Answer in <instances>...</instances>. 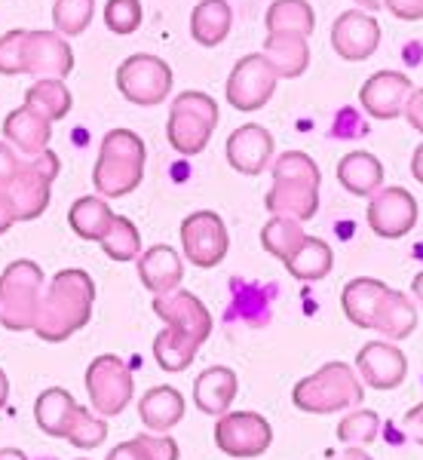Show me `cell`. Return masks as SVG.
<instances>
[{
  "label": "cell",
  "instance_id": "8",
  "mask_svg": "<svg viewBox=\"0 0 423 460\" xmlns=\"http://www.w3.org/2000/svg\"><path fill=\"white\" fill-rule=\"evenodd\" d=\"M86 393L89 405L99 418H117L132 402V393H136L132 368L114 353L95 356L86 368Z\"/></svg>",
  "mask_w": 423,
  "mask_h": 460
},
{
  "label": "cell",
  "instance_id": "15",
  "mask_svg": "<svg viewBox=\"0 0 423 460\" xmlns=\"http://www.w3.org/2000/svg\"><path fill=\"white\" fill-rule=\"evenodd\" d=\"M414 93V84L402 71H377L362 84L359 105L375 120H396L405 114L408 95Z\"/></svg>",
  "mask_w": 423,
  "mask_h": 460
},
{
  "label": "cell",
  "instance_id": "36",
  "mask_svg": "<svg viewBox=\"0 0 423 460\" xmlns=\"http://www.w3.org/2000/svg\"><path fill=\"white\" fill-rule=\"evenodd\" d=\"M304 236L307 234H304L301 221L286 218V215H273V218L261 227V246L270 252L273 258L286 261V258L301 246Z\"/></svg>",
  "mask_w": 423,
  "mask_h": 460
},
{
  "label": "cell",
  "instance_id": "17",
  "mask_svg": "<svg viewBox=\"0 0 423 460\" xmlns=\"http://www.w3.org/2000/svg\"><path fill=\"white\" fill-rule=\"evenodd\" d=\"M356 375L371 390H396L408 377V359L396 344L371 341L356 353Z\"/></svg>",
  "mask_w": 423,
  "mask_h": 460
},
{
  "label": "cell",
  "instance_id": "41",
  "mask_svg": "<svg viewBox=\"0 0 423 460\" xmlns=\"http://www.w3.org/2000/svg\"><path fill=\"white\" fill-rule=\"evenodd\" d=\"M141 19H145L141 0H108L105 4V25L110 34H136L141 28Z\"/></svg>",
  "mask_w": 423,
  "mask_h": 460
},
{
  "label": "cell",
  "instance_id": "27",
  "mask_svg": "<svg viewBox=\"0 0 423 460\" xmlns=\"http://www.w3.org/2000/svg\"><path fill=\"white\" fill-rule=\"evenodd\" d=\"M371 329L381 332L383 338L390 341H405L418 329V307L411 304V298L396 288H387V295L377 304V314H375V323Z\"/></svg>",
  "mask_w": 423,
  "mask_h": 460
},
{
  "label": "cell",
  "instance_id": "51",
  "mask_svg": "<svg viewBox=\"0 0 423 460\" xmlns=\"http://www.w3.org/2000/svg\"><path fill=\"white\" fill-rule=\"evenodd\" d=\"M0 460H28V457L19 448H0Z\"/></svg>",
  "mask_w": 423,
  "mask_h": 460
},
{
  "label": "cell",
  "instance_id": "31",
  "mask_svg": "<svg viewBox=\"0 0 423 460\" xmlns=\"http://www.w3.org/2000/svg\"><path fill=\"white\" fill-rule=\"evenodd\" d=\"M264 22L267 34H288L307 40L316 28V13L307 0H273Z\"/></svg>",
  "mask_w": 423,
  "mask_h": 460
},
{
  "label": "cell",
  "instance_id": "33",
  "mask_svg": "<svg viewBox=\"0 0 423 460\" xmlns=\"http://www.w3.org/2000/svg\"><path fill=\"white\" fill-rule=\"evenodd\" d=\"M197 350L199 344L194 338L178 329H169V325L154 338V359H157L163 372H184V368H190V362L197 359Z\"/></svg>",
  "mask_w": 423,
  "mask_h": 460
},
{
  "label": "cell",
  "instance_id": "53",
  "mask_svg": "<svg viewBox=\"0 0 423 460\" xmlns=\"http://www.w3.org/2000/svg\"><path fill=\"white\" fill-rule=\"evenodd\" d=\"M356 4L362 6V10H383V0H356Z\"/></svg>",
  "mask_w": 423,
  "mask_h": 460
},
{
  "label": "cell",
  "instance_id": "2",
  "mask_svg": "<svg viewBox=\"0 0 423 460\" xmlns=\"http://www.w3.org/2000/svg\"><path fill=\"white\" fill-rule=\"evenodd\" d=\"M319 181L322 172L313 157L304 151H286L273 160V188L267 190L264 206L270 215H286L295 221H310L319 212Z\"/></svg>",
  "mask_w": 423,
  "mask_h": 460
},
{
  "label": "cell",
  "instance_id": "37",
  "mask_svg": "<svg viewBox=\"0 0 423 460\" xmlns=\"http://www.w3.org/2000/svg\"><path fill=\"white\" fill-rule=\"evenodd\" d=\"M99 246L114 261H132V258L141 255V234L129 218L114 215V221H110L108 234L99 240Z\"/></svg>",
  "mask_w": 423,
  "mask_h": 460
},
{
  "label": "cell",
  "instance_id": "26",
  "mask_svg": "<svg viewBox=\"0 0 423 460\" xmlns=\"http://www.w3.org/2000/svg\"><path fill=\"white\" fill-rule=\"evenodd\" d=\"M387 283L381 279H371V277H359L350 279L340 292V307H344V316L350 319L356 329H371L377 314V304L387 295Z\"/></svg>",
  "mask_w": 423,
  "mask_h": 460
},
{
  "label": "cell",
  "instance_id": "11",
  "mask_svg": "<svg viewBox=\"0 0 423 460\" xmlns=\"http://www.w3.org/2000/svg\"><path fill=\"white\" fill-rule=\"evenodd\" d=\"M181 249L188 255V261L203 267V270L225 261L230 249V234L221 215L209 209L188 215L181 221Z\"/></svg>",
  "mask_w": 423,
  "mask_h": 460
},
{
  "label": "cell",
  "instance_id": "20",
  "mask_svg": "<svg viewBox=\"0 0 423 460\" xmlns=\"http://www.w3.org/2000/svg\"><path fill=\"white\" fill-rule=\"evenodd\" d=\"M138 279L145 283L147 292L154 295H169L181 286L184 279V264L181 255L172 246H151L138 255Z\"/></svg>",
  "mask_w": 423,
  "mask_h": 460
},
{
  "label": "cell",
  "instance_id": "43",
  "mask_svg": "<svg viewBox=\"0 0 423 460\" xmlns=\"http://www.w3.org/2000/svg\"><path fill=\"white\" fill-rule=\"evenodd\" d=\"M383 10H390L402 22H420L423 19V0H383Z\"/></svg>",
  "mask_w": 423,
  "mask_h": 460
},
{
  "label": "cell",
  "instance_id": "49",
  "mask_svg": "<svg viewBox=\"0 0 423 460\" xmlns=\"http://www.w3.org/2000/svg\"><path fill=\"white\" fill-rule=\"evenodd\" d=\"M411 175L423 184V145H418V151L411 157Z\"/></svg>",
  "mask_w": 423,
  "mask_h": 460
},
{
  "label": "cell",
  "instance_id": "1",
  "mask_svg": "<svg viewBox=\"0 0 423 460\" xmlns=\"http://www.w3.org/2000/svg\"><path fill=\"white\" fill-rule=\"evenodd\" d=\"M93 304L95 283L86 270H77V267L58 270L49 288L40 295V307H37L31 332L40 341L62 344L93 319Z\"/></svg>",
  "mask_w": 423,
  "mask_h": 460
},
{
  "label": "cell",
  "instance_id": "10",
  "mask_svg": "<svg viewBox=\"0 0 423 460\" xmlns=\"http://www.w3.org/2000/svg\"><path fill=\"white\" fill-rule=\"evenodd\" d=\"M277 84H279V77H277V71L270 68V62H267L261 53H251V56H242L240 62L234 65L225 93H227L230 108L249 114V111H261L267 102L273 99Z\"/></svg>",
  "mask_w": 423,
  "mask_h": 460
},
{
  "label": "cell",
  "instance_id": "28",
  "mask_svg": "<svg viewBox=\"0 0 423 460\" xmlns=\"http://www.w3.org/2000/svg\"><path fill=\"white\" fill-rule=\"evenodd\" d=\"M286 270L292 273L301 283H316V279H325L335 267V252L325 240L319 236H304L301 246L286 258Z\"/></svg>",
  "mask_w": 423,
  "mask_h": 460
},
{
  "label": "cell",
  "instance_id": "5",
  "mask_svg": "<svg viewBox=\"0 0 423 460\" xmlns=\"http://www.w3.org/2000/svg\"><path fill=\"white\" fill-rule=\"evenodd\" d=\"M215 126H218V102L206 93L188 89L172 102L166 123V138L181 157H197L209 145Z\"/></svg>",
  "mask_w": 423,
  "mask_h": 460
},
{
  "label": "cell",
  "instance_id": "44",
  "mask_svg": "<svg viewBox=\"0 0 423 460\" xmlns=\"http://www.w3.org/2000/svg\"><path fill=\"white\" fill-rule=\"evenodd\" d=\"M19 163H22V157H16V151H13L6 142H0V188H6V184L13 181Z\"/></svg>",
  "mask_w": 423,
  "mask_h": 460
},
{
  "label": "cell",
  "instance_id": "16",
  "mask_svg": "<svg viewBox=\"0 0 423 460\" xmlns=\"http://www.w3.org/2000/svg\"><path fill=\"white\" fill-rule=\"evenodd\" d=\"M331 47L344 62H366L381 47V25L371 13L347 10L331 25Z\"/></svg>",
  "mask_w": 423,
  "mask_h": 460
},
{
  "label": "cell",
  "instance_id": "24",
  "mask_svg": "<svg viewBox=\"0 0 423 460\" xmlns=\"http://www.w3.org/2000/svg\"><path fill=\"white\" fill-rule=\"evenodd\" d=\"M138 418L151 433H169L184 418V396L175 387H151L138 402Z\"/></svg>",
  "mask_w": 423,
  "mask_h": 460
},
{
  "label": "cell",
  "instance_id": "12",
  "mask_svg": "<svg viewBox=\"0 0 423 460\" xmlns=\"http://www.w3.org/2000/svg\"><path fill=\"white\" fill-rule=\"evenodd\" d=\"M273 442V427L255 411H225L215 424V445L230 457H261Z\"/></svg>",
  "mask_w": 423,
  "mask_h": 460
},
{
  "label": "cell",
  "instance_id": "23",
  "mask_svg": "<svg viewBox=\"0 0 423 460\" xmlns=\"http://www.w3.org/2000/svg\"><path fill=\"white\" fill-rule=\"evenodd\" d=\"M236 390H240L236 375L227 366H212L194 381V402L203 414L221 418L230 408V402L236 399Z\"/></svg>",
  "mask_w": 423,
  "mask_h": 460
},
{
  "label": "cell",
  "instance_id": "6",
  "mask_svg": "<svg viewBox=\"0 0 423 460\" xmlns=\"http://www.w3.org/2000/svg\"><path fill=\"white\" fill-rule=\"evenodd\" d=\"M58 169H62V163L49 147L37 157H22L13 181L0 188L10 199L13 212H16V221H34L47 212Z\"/></svg>",
  "mask_w": 423,
  "mask_h": 460
},
{
  "label": "cell",
  "instance_id": "30",
  "mask_svg": "<svg viewBox=\"0 0 423 460\" xmlns=\"http://www.w3.org/2000/svg\"><path fill=\"white\" fill-rule=\"evenodd\" d=\"M270 68L277 71V77H301L310 65V47L304 37H288V34H267L264 53H261Z\"/></svg>",
  "mask_w": 423,
  "mask_h": 460
},
{
  "label": "cell",
  "instance_id": "22",
  "mask_svg": "<svg viewBox=\"0 0 423 460\" xmlns=\"http://www.w3.org/2000/svg\"><path fill=\"white\" fill-rule=\"evenodd\" d=\"M77 411H80V402L65 387L43 390L40 396H37V402H34L37 427H40L47 436H56V439H68Z\"/></svg>",
  "mask_w": 423,
  "mask_h": 460
},
{
  "label": "cell",
  "instance_id": "18",
  "mask_svg": "<svg viewBox=\"0 0 423 460\" xmlns=\"http://www.w3.org/2000/svg\"><path fill=\"white\" fill-rule=\"evenodd\" d=\"M154 314H157L169 329H178L184 335H190L197 344H206V338L212 335V314L206 310V304L197 298L194 292L175 288L169 295H157L154 298Z\"/></svg>",
  "mask_w": 423,
  "mask_h": 460
},
{
  "label": "cell",
  "instance_id": "34",
  "mask_svg": "<svg viewBox=\"0 0 423 460\" xmlns=\"http://www.w3.org/2000/svg\"><path fill=\"white\" fill-rule=\"evenodd\" d=\"M25 108L43 114L49 123H56L62 117H68V111L74 108V95L62 80H37L25 93Z\"/></svg>",
  "mask_w": 423,
  "mask_h": 460
},
{
  "label": "cell",
  "instance_id": "52",
  "mask_svg": "<svg viewBox=\"0 0 423 460\" xmlns=\"http://www.w3.org/2000/svg\"><path fill=\"white\" fill-rule=\"evenodd\" d=\"M411 288H414V298H418L420 304H423V270L414 277V283H411Z\"/></svg>",
  "mask_w": 423,
  "mask_h": 460
},
{
  "label": "cell",
  "instance_id": "13",
  "mask_svg": "<svg viewBox=\"0 0 423 460\" xmlns=\"http://www.w3.org/2000/svg\"><path fill=\"white\" fill-rule=\"evenodd\" d=\"M74 71V53L68 37L58 31H28L25 34V58L22 74L37 80H65Z\"/></svg>",
  "mask_w": 423,
  "mask_h": 460
},
{
  "label": "cell",
  "instance_id": "54",
  "mask_svg": "<svg viewBox=\"0 0 423 460\" xmlns=\"http://www.w3.org/2000/svg\"><path fill=\"white\" fill-rule=\"evenodd\" d=\"M80 460H86V457H80Z\"/></svg>",
  "mask_w": 423,
  "mask_h": 460
},
{
  "label": "cell",
  "instance_id": "3",
  "mask_svg": "<svg viewBox=\"0 0 423 460\" xmlns=\"http://www.w3.org/2000/svg\"><path fill=\"white\" fill-rule=\"evenodd\" d=\"M147 147L129 129H110L99 145V160L93 169V184L99 197L117 199L126 197L141 184L145 178Z\"/></svg>",
  "mask_w": 423,
  "mask_h": 460
},
{
  "label": "cell",
  "instance_id": "47",
  "mask_svg": "<svg viewBox=\"0 0 423 460\" xmlns=\"http://www.w3.org/2000/svg\"><path fill=\"white\" fill-rule=\"evenodd\" d=\"M13 225H16V212H13V206H10V199H6V194L0 190V236H4Z\"/></svg>",
  "mask_w": 423,
  "mask_h": 460
},
{
  "label": "cell",
  "instance_id": "46",
  "mask_svg": "<svg viewBox=\"0 0 423 460\" xmlns=\"http://www.w3.org/2000/svg\"><path fill=\"white\" fill-rule=\"evenodd\" d=\"M405 429L411 433V439H414V442H420V445H423V402H420V405H414L411 411L405 414Z\"/></svg>",
  "mask_w": 423,
  "mask_h": 460
},
{
  "label": "cell",
  "instance_id": "40",
  "mask_svg": "<svg viewBox=\"0 0 423 460\" xmlns=\"http://www.w3.org/2000/svg\"><path fill=\"white\" fill-rule=\"evenodd\" d=\"M108 439V424H105V418H99V414H93L89 408L80 405V411H77V418H74V427H71V433H68V442L74 445V448H99L101 442Z\"/></svg>",
  "mask_w": 423,
  "mask_h": 460
},
{
  "label": "cell",
  "instance_id": "32",
  "mask_svg": "<svg viewBox=\"0 0 423 460\" xmlns=\"http://www.w3.org/2000/svg\"><path fill=\"white\" fill-rule=\"evenodd\" d=\"M68 221L80 240L99 243L101 236L108 234L110 221H114V212H110V206L105 203V197H80L68 209Z\"/></svg>",
  "mask_w": 423,
  "mask_h": 460
},
{
  "label": "cell",
  "instance_id": "9",
  "mask_svg": "<svg viewBox=\"0 0 423 460\" xmlns=\"http://www.w3.org/2000/svg\"><path fill=\"white\" fill-rule=\"evenodd\" d=\"M117 89L138 108H157L172 93V68L163 58L136 53L117 68Z\"/></svg>",
  "mask_w": 423,
  "mask_h": 460
},
{
  "label": "cell",
  "instance_id": "25",
  "mask_svg": "<svg viewBox=\"0 0 423 460\" xmlns=\"http://www.w3.org/2000/svg\"><path fill=\"white\" fill-rule=\"evenodd\" d=\"M338 181L344 184V190H350L353 197H371L383 188V166H381V160L368 151L344 154L338 163Z\"/></svg>",
  "mask_w": 423,
  "mask_h": 460
},
{
  "label": "cell",
  "instance_id": "4",
  "mask_svg": "<svg viewBox=\"0 0 423 460\" xmlns=\"http://www.w3.org/2000/svg\"><path fill=\"white\" fill-rule=\"evenodd\" d=\"M295 408L307 414H335L344 408H356L366 402V387L359 375L347 362H329L310 377H301L292 390Z\"/></svg>",
  "mask_w": 423,
  "mask_h": 460
},
{
  "label": "cell",
  "instance_id": "48",
  "mask_svg": "<svg viewBox=\"0 0 423 460\" xmlns=\"http://www.w3.org/2000/svg\"><path fill=\"white\" fill-rule=\"evenodd\" d=\"M331 460H371L368 451H362V448H347V451H338V455H331Z\"/></svg>",
  "mask_w": 423,
  "mask_h": 460
},
{
  "label": "cell",
  "instance_id": "35",
  "mask_svg": "<svg viewBox=\"0 0 423 460\" xmlns=\"http://www.w3.org/2000/svg\"><path fill=\"white\" fill-rule=\"evenodd\" d=\"M108 460H178V445L163 433H141L117 445Z\"/></svg>",
  "mask_w": 423,
  "mask_h": 460
},
{
  "label": "cell",
  "instance_id": "14",
  "mask_svg": "<svg viewBox=\"0 0 423 460\" xmlns=\"http://www.w3.org/2000/svg\"><path fill=\"white\" fill-rule=\"evenodd\" d=\"M418 225V199L405 188H381L371 194L368 227L383 240H402Z\"/></svg>",
  "mask_w": 423,
  "mask_h": 460
},
{
  "label": "cell",
  "instance_id": "39",
  "mask_svg": "<svg viewBox=\"0 0 423 460\" xmlns=\"http://www.w3.org/2000/svg\"><path fill=\"white\" fill-rule=\"evenodd\" d=\"M377 433H381V418H377V411H368V408H356L338 424V439L344 445H353V448L371 445L377 439Z\"/></svg>",
  "mask_w": 423,
  "mask_h": 460
},
{
  "label": "cell",
  "instance_id": "38",
  "mask_svg": "<svg viewBox=\"0 0 423 460\" xmlns=\"http://www.w3.org/2000/svg\"><path fill=\"white\" fill-rule=\"evenodd\" d=\"M95 16V0H56L53 25L62 37H77L89 28Z\"/></svg>",
  "mask_w": 423,
  "mask_h": 460
},
{
  "label": "cell",
  "instance_id": "29",
  "mask_svg": "<svg viewBox=\"0 0 423 460\" xmlns=\"http://www.w3.org/2000/svg\"><path fill=\"white\" fill-rule=\"evenodd\" d=\"M234 25V10L227 0H199L190 13V34L199 47H218L227 40Z\"/></svg>",
  "mask_w": 423,
  "mask_h": 460
},
{
  "label": "cell",
  "instance_id": "7",
  "mask_svg": "<svg viewBox=\"0 0 423 460\" xmlns=\"http://www.w3.org/2000/svg\"><path fill=\"white\" fill-rule=\"evenodd\" d=\"M43 295V270L28 258H19L0 273V325L10 332L34 329V316Z\"/></svg>",
  "mask_w": 423,
  "mask_h": 460
},
{
  "label": "cell",
  "instance_id": "21",
  "mask_svg": "<svg viewBox=\"0 0 423 460\" xmlns=\"http://www.w3.org/2000/svg\"><path fill=\"white\" fill-rule=\"evenodd\" d=\"M49 136H53V123L25 105L16 108L13 114H6L4 120V138L10 145H16L25 157H37V154L47 151Z\"/></svg>",
  "mask_w": 423,
  "mask_h": 460
},
{
  "label": "cell",
  "instance_id": "50",
  "mask_svg": "<svg viewBox=\"0 0 423 460\" xmlns=\"http://www.w3.org/2000/svg\"><path fill=\"white\" fill-rule=\"evenodd\" d=\"M6 399H10V377H6V372L0 368V408L6 405Z\"/></svg>",
  "mask_w": 423,
  "mask_h": 460
},
{
  "label": "cell",
  "instance_id": "45",
  "mask_svg": "<svg viewBox=\"0 0 423 460\" xmlns=\"http://www.w3.org/2000/svg\"><path fill=\"white\" fill-rule=\"evenodd\" d=\"M405 120L414 126L418 132H423V86L414 89L411 95H408V105H405Z\"/></svg>",
  "mask_w": 423,
  "mask_h": 460
},
{
  "label": "cell",
  "instance_id": "19",
  "mask_svg": "<svg viewBox=\"0 0 423 460\" xmlns=\"http://www.w3.org/2000/svg\"><path fill=\"white\" fill-rule=\"evenodd\" d=\"M273 136L258 123H246L227 138V163L242 175H261L273 160Z\"/></svg>",
  "mask_w": 423,
  "mask_h": 460
},
{
  "label": "cell",
  "instance_id": "42",
  "mask_svg": "<svg viewBox=\"0 0 423 460\" xmlns=\"http://www.w3.org/2000/svg\"><path fill=\"white\" fill-rule=\"evenodd\" d=\"M25 34L22 28H13L0 37V74L4 77H16L22 74V58H25Z\"/></svg>",
  "mask_w": 423,
  "mask_h": 460
}]
</instances>
